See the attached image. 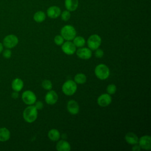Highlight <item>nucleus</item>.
Segmentation results:
<instances>
[{"instance_id": "obj_27", "label": "nucleus", "mask_w": 151, "mask_h": 151, "mask_svg": "<svg viewBox=\"0 0 151 151\" xmlns=\"http://www.w3.org/2000/svg\"><path fill=\"white\" fill-rule=\"evenodd\" d=\"M54 42L57 45H61L64 42V38L61 35H58L54 37Z\"/></svg>"}, {"instance_id": "obj_19", "label": "nucleus", "mask_w": 151, "mask_h": 151, "mask_svg": "<svg viewBox=\"0 0 151 151\" xmlns=\"http://www.w3.org/2000/svg\"><path fill=\"white\" fill-rule=\"evenodd\" d=\"M11 133L9 130L6 127L0 128V141L6 142L10 138Z\"/></svg>"}, {"instance_id": "obj_24", "label": "nucleus", "mask_w": 151, "mask_h": 151, "mask_svg": "<svg viewBox=\"0 0 151 151\" xmlns=\"http://www.w3.org/2000/svg\"><path fill=\"white\" fill-rule=\"evenodd\" d=\"M41 86L42 88H44L45 90H50L52 87V83L49 80H44L42 82Z\"/></svg>"}, {"instance_id": "obj_21", "label": "nucleus", "mask_w": 151, "mask_h": 151, "mask_svg": "<svg viewBox=\"0 0 151 151\" xmlns=\"http://www.w3.org/2000/svg\"><path fill=\"white\" fill-rule=\"evenodd\" d=\"M45 18H46V15L45 12L42 11H37L33 16L34 20L36 22H38V23L43 22L45 19Z\"/></svg>"}, {"instance_id": "obj_25", "label": "nucleus", "mask_w": 151, "mask_h": 151, "mask_svg": "<svg viewBox=\"0 0 151 151\" xmlns=\"http://www.w3.org/2000/svg\"><path fill=\"white\" fill-rule=\"evenodd\" d=\"M60 15H61V18L62 20H63L64 21H68L71 17L70 11H69L68 10H65V11H63Z\"/></svg>"}, {"instance_id": "obj_16", "label": "nucleus", "mask_w": 151, "mask_h": 151, "mask_svg": "<svg viewBox=\"0 0 151 151\" xmlns=\"http://www.w3.org/2000/svg\"><path fill=\"white\" fill-rule=\"evenodd\" d=\"M24 87V82L19 78H16L14 79L11 83V87L15 91H20Z\"/></svg>"}, {"instance_id": "obj_28", "label": "nucleus", "mask_w": 151, "mask_h": 151, "mask_svg": "<svg viewBox=\"0 0 151 151\" xmlns=\"http://www.w3.org/2000/svg\"><path fill=\"white\" fill-rule=\"evenodd\" d=\"M2 55H3V57H4L5 58L8 59V58H11V55H12V52H11V51L8 48V49H6V50H4V51H3Z\"/></svg>"}, {"instance_id": "obj_32", "label": "nucleus", "mask_w": 151, "mask_h": 151, "mask_svg": "<svg viewBox=\"0 0 151 151\" xmlns=\"http://www.w3.org/2000/svg\"><path fill=\"white\" fill-rule=\"evenodd\" d=\"M11 96H12V97L14 98V99H17V98L18 97L19 95H18V93L17 91H14V92H13V93H12Z\"/></svg>"}, {"instance_id": "obj_7", "label": "nucleus", "mask_w": 151, "mask_h": 151, "mask_svg": "<svg viewBox=\"0 0 151 151\" xmlns=\"http://www.w3.org/2000/svg\"><path fill=\"white\" fill-rule=\"evenodd\" d=\"M22 101L27 105H32L37 100L35 93L31 90H26L22 94Z\"/></svg>"}, {"instance_id": "obj_6", "label": "nucleus", "mask_w": 151, "mask_h": 151, "mask_svg": "<svg viewBox=\"0 0 151 151\" xmlns=\"http://www.w3.org/2000/svg\"><path fill=\"white\" fill-rule=\"evenodd\" d=\"M18 43V37L14 34L6 35L3 40V45L6 48H12L15 47Z\"/></svg>"}, {"instance_id": "obj_33", "label": "nucleus", "mask_w": 151, "mask_h": 151, "mask_svg": "<svg viewBox=\"0 0 151 151\" xmlns=\"http://www.w3.org/2000/svg\"><path fill=\"white\" fill-rule=\"evenodd\" d=\"M3 51V44L0 42V53H1Z\"/></svg>"}, {"instance_id": "obj_18", "label": "nucleus", "mask_w": 151, "mask_h": 151, "mask_svg": "<svg viewBox=\"0 0 151 151\" xmlns=\"http://www.w3.org/2000/svg\"><path fill=\"white\" fill-rule=\"evenodd\" d=\"M124 139L126 142L130 145H136L138 143V137L133 132H129L126 133Z\"/></svg>"}, {"instance_id": "obj_31", "label": "nucleus", "mask_w": 151, "mask_h": 151, "mask_svg": "<svg viewBox=\"0 0 151 151\" xmlns=\"http://www.w3.org/2000/svg\"><path fill=\"white\" fill-rule=\"evenodd\" d=\"M134 146L132 147V150L133 151H139L140 150V147L139 146V145H138L137 144L134 145Z\"/></svg>"}, {"instance_id": "obj_23", "label": "nucleus", "mask_w": 151, "mask_h": 151, "mask_svg": "<svg viewBox=\"0 0 151 151\" xmlns=\"http://www.w3.org/2000/svg\"><path fill=\"white\" fill-rule=\"evenodd\" d=\"M73 40L74 44L75 45L76 47H83L86 44L85 39L81 36H77V37L76 36Z\"/></svg>"}, {"instance_id": "obj_30", "label": "nucleus", "mask_w": 151, "mask_h": 151, "mask_svg": "<svg viewBox=\"0 0 151 151\" xmlns=\"http://www.w3.org/2000/svg\"><path fill=\"white\" fill-rule=\"evenodd\" d=\"M35 108L37 109V110H41L42 109L44 105H43V103L40 101H35Z\"/></svg>"}, {"instance_id": "obj_26", "label": "nucleus", "mask_w": 151, "mask_h": 151, "mask_svg": "<svg viewBox=\"0 0 151 151\" xmlns=\"http://www.w3.org/2000/svg\"><path fill=\"white\" fill-rule=\"evenodd\" d=\"M116 89H117V88H116V86L115 84H110L109 86H107L106 91H107V93L110 95V94H114L116 91Z\"/></svg>"}, {"instance_id": "obj_17", "label": "nucleus", "mask_w": 151, "mask_h": 151, "mask_svg": "<svg viewBox=\"0 0 151 151\" xmlns=\"http://www.w3.org/2000/svg\"><path fill=\"white\" fill-rule=\"evenodd\" d=\"M56 149L58 151H69L71 149V146L66 140H61L57 143Z\"/></svg>"}, {"instance_id": "obj_10", "label": "nucleus", "mask_w": 151, "mask_h": 151, "mask_svg": "<svg viewBox=\"0 0 151 151\" xmlns=\"http://www.w3.org/2000/svg\"><path fill=\"white\" fill-rule=\"evenodd\" d=\"M77 55L78 58L83 60H88L91 57L92 52L88 48L83 47L78 49L76 51Z\"/></svg>"}, {"instance_id": "obj_13", "label": "nucleus", "mask_w": 151, "mask_h": 151, "mask_svg": "<svg viewBox=\"0 0 151 151\" xmlns=\"http://www.w3.org/2000/svg\"><path fill=\"white\" fill-rule=\"evenodd\" d=\"M58 95L54 90H49L45 96V101L49 105L55 104L58 100Z\"/></svg>"}, {"instance_id": "obj_29", "label": "nucleus", "mask_w": 151, "mask_h": 151, "mask_svg": "<svg viewBox=\"0 0 151 151\" xmlns=\"http://www.w3.org/2000/svg\"><path fill=\"white\" fill-rule=\"evenodd\" d=\"M104 55V52L100 48H97L96 50L95 51V56L98 58H101Z\"/></svg>"}, {"instance_id": "obj_12", "label": "nucleus", "mask_w": 151, "mask_h": 151, "mask_svg": "<svg viewBox=\"0 0 151 151\" xmlns=\"http://www.w3.org/2000/svg\"><path fill=\"white\" fill-rule=\"evenodd\" d=\"M61 13V9L60 7L56 5H52L50 6L47 10V16L52 19H55L58 18Z\"/></svg>"}, {"instance_id": "obj_14", "label": "nucleus", "mask_w": 151, "mask_h": 151, "mask_svg": "<svg viewBox=\"0 0 151 151\" xmlns=\"http://www.w3.org/2000/svg\"><path fill=\"white\" fill-rule=\"evenodd\" d=\"M67 109L68 111L70 114L73 115H76L78 114L80 110V107L78 103L73 100H71L68 101L67 104Z\"/></svg>"}, {"instance_id": "obj_1", "label": "nucleus", "mask_w": 151, "mask_h": 151, "mask_svg": "<svg viewBox=\"0 0 151 151\" xmlns=\"http://www.w3.org/2000/svg\"><path fill=\"white\" fill-rule=\"evenodd\" d=\"M35 106L29 105L23 111V117L25 122L28 123L34 122L37 118L38 112Z\"/></svg>"}, {"instance_id": "obj_5", "label": "nucleus", "mask_w": 151, "mask_h": 151, "mask_svg": "<svg viewBox=\"0 0 151 151\" xmlns=\"http://www.w3.org/2000/svg\"><path fill=\"white\" fill-rule=\"evenodd\" d=\"M87 43L88 48L91 50H96L99 48L101 45V37L97 34H93L88 37Z\"/></svg>"}, {"instance_id": "obj_22", "label": "nucleus", "mask_w": 151, "mask_h": 151, "mask_svg": "<svg viewBox=\"0 0 151 151\" xmlns=\"http://www.w3.org/2000/svg\"><path fill=\"white\" fill-rule=\"evenodd\" d=\"M87 77L83 73H78L77 74L74 78V81L77 84H84L86 82Z\"/></svg>"}, {"instance_id": "obj_15", "label": "nucleus", "mask_w": 151, "mask_h": 151, "mask_svg": "<svg viewBox=\"0 0 151 151\" xmlns=\"http://www.w3.org/2000/svg\"><path fill=\"white\" fill-rule=\"evenodd\" d=\"M64 5L67 10L72 12L76 11L78 6V0H65Z\"/></svg>"}, {"instance_id": "obj_4", "label": "nucleus", "mask_w": 151, "mask_h": 151, "mask_svg": "<svg viewBox=\"0 0 151 151\" xmlns=\"http://www.w3.org/2000/svg\"><path fill=\"white\" fill-rule=\"evenodd\" d=\"M77 88L76 83L71 80L66 81L62 86V91L67 96H72L73 95Z\"/></svg>"}, {"instance_id": "obj_9", "label": "nucleus", "mask_w": 151, "mask_h": 151, "mask_svg": "<svg viewBox=\"0 0 151 151\" xmlns=\"http://www.w3.org/2000/svg\"><path fill=\"white\" fill-rule=\"evenodd\" d=\"M138 143L140 148L149 150L151 149V137L149 135L142 136L138 140Z\"/></svg>"}, {"instance_id": "obj_2", "label": "nucleus", "mask_w": 151, "mask_h": 151, "mask_svg": "<svg viewBox=\"0 0 151 151\" xmlns=\"http://www.w3.org/2000/svg\"><path fill=\"white\" fill-rule=\"evenodd\" d=\"M61 35L67 41L73 40L76 36V30L71 25H65L61 29Z\"/></svg>"}, {"instance_id": "obj_20", "label": "nucleus", "mask_w": 151, "mask_h": 151, "mask_svg": "<svg viewBox=\"0 0 151 151\" xmlns=\"http://www.w3.org/2000/svg\"><path fill=\"white\" fill-rule=\"evenodd\" d=\"M48 136L51 140L57 141L60 137V133L58 130L55 129H52L48 132Z\"/></svg>"}, {"instance_id": "obj_3", "label": "nucleus", "mask_w": 151, "mask_h": 151, "mask_svg": "<svg viewBox=\"0 0 151 151\" xmlns=\"http://www.w3.org/2000/svg\"><path fill=\"white\" fill-rule=\"evenodd\" d=\"M94 73L96 77L100 80H106L110 75V70L106 65L100 64L96 67Z\"/></svg>"}, {"instance_id": "obj_11", "label": "nucleus", "mask_w": 151, "mask_h": 151, "mask_svg": "<svg viewBox=\"0 0 151 151\" xmlns=\"http://www.w3.org/2000/svg\"><path fill=\"white\" fill-rule=\"evenodd\" d=\"M111 97L108 93L101 94L97 99V104L101 107L109 106L111 103Z\"/></svg>"}, {"instance_id": "obj_8", "label": "nucleus", "mask_w": 151, "mask_h": 151, "mask_svg": "<svg viewBox=\"0 0 151 151\" xmlns=\"http://www.w3.org/2000/svg\"><path fill=\"white\" fill-rule=\"evenodd\" d=\"M61 49L64 53L67 55H72L75 53L76 51V47L73 42L71 41H67L63 42L61 46Z\"/></svg>"}]
</instances>
